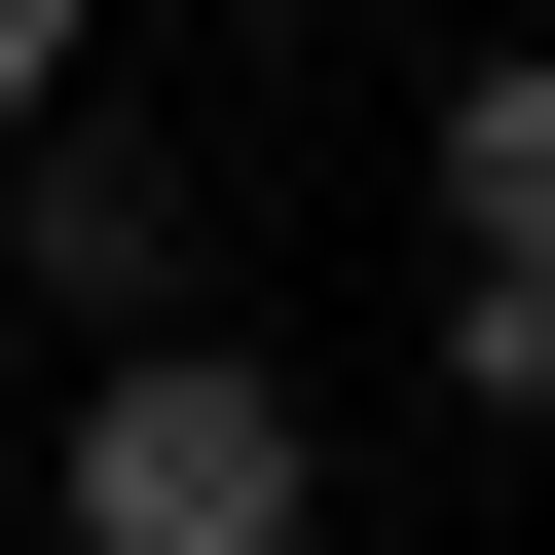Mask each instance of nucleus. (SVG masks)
<instances>
[{"instance_id":"obj_1","label":"nucleus","mask_w":555,"mask_h":555,"mask_svg":"<svg viewBox=\"0 0 555 555\" xmlns=\"http://www.w3.org/2000/svg\"><path fill=\"white\" fill-rule=\"evenodd\" d=\"M75 555H297V371H259V334H112Z\"/></svg>"},{"instance_id":"obj_2","label":"nucleus","mask_w":555,"mask_h":555,"mask_svg":"<svg viewBox=\"0 0 555 555\" xmlns=\"http://www.w3.org/2000/svg\"><path fill=\"white\" fill-rule=\"evenodd\" d=\"M444 222H481V259H555V38H481V75H444Z\"/></svg>"},{"instance_id":"obj_3","label":"nucleus","mask_w":555,"mask_h":555,"mask_svg":"<svg viewBox=\"0 0 555 555\" xmlns=\"http://www.w3.org/2000/svg\"><path fill=\"white\" fill-rule=\"evenodd\" d=\"M444 408H555V259H444Z\"/></svg>"},{"instance_id":"obj_4","label":"nucleus","mask_w":555,"mask_h":555,"mask_svg":"<svg viewBox=\"0 0 555 555\" xmlns=\"http://www.w3.org/2000/svg\"><path fill=\"white\" fill-rule=\"evenodd\" d=\"M38 112H75V0H0V149H38Z\"/></svg>"}]
</instances>
